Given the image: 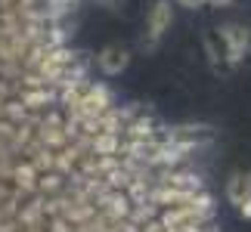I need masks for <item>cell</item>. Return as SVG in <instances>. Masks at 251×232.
Listing matches in <instances>:
<instances>
[{"instance_id":"cell-1","label":"cell","mask_w":251,"mask_h":232,"mask_svg":"<svg viewBox=\"0 0 251 232\" xmlns=\"http://www.w3.org/2000/svg\"><path fill=\"white\" fill-rule=\"evenodd\" d=\"M217 41L224 44V59L229 65H239L242 56L248 53V28H242V25H224L217 31Z\"/></svg>"},{"instance_id":"cell-2","label":"cell","mask_w":251,"mask_h":232,"mask_svg":"<svg viewBox=\"0 0 251 232\" xmlns=\"http://www.w3.org/2000/svg\"><path fill=\"white\" fill-rule=\"evenodd\" d=\"M171 22H174V6H171V0H155V6H152L149 16H146V37H149V46H155L161 37L171 31Z\"/></svg>"},{"instance_id":"cell-3","label":"cell","mask_w":251,"mask_h":232,"mask_svg":"<svg viewBox=\"0 0 251 232\" xmlns=\"http://www.w3.org/2000/svg\"><path fill=\"white\" fill-rule=\"evenodd\" d=\"M96 62H100V71H102L105 77H118V74L130 65V53L124 50L121 44H109V46H102V50H100Z\"/></svg>"},{"instance_id":"cell-4","label":"cell","mask_w":251,"mask_h":232,"mask_svg":"<svg viewBox=\"0 0 251 232\" xmlns=\"http://www.w3.org/2000/svg\"><path fill=\"white\" fill-rule=\"evenodd\" d=\"M245 195H251V170H233V177L226 180V198H229V205H239Z\"/></svg>"},{"instance_id":"cell-5","label":"cell","mask_w":251,"mask_h":232,"mask_svg":"<svg viewBox=\"0 0 251 232\" xmlns=\"http://www.w3.org/2000/svg\"><path fill=\"white\" fill-rule=\"evenodd\" d=\"M205 50H208V59L214 62V65L224 62V46L217 50V37H208V41H205Z\"/></svg>"},{"instance_id":"cell-6","label":"cell","mask_w":251,"mask_h":232,"mask_svg":"<svg viewBox=\"0 0 251 232\" xmlns=\"http://www.w3.org/2000/svg\"><path fill=\"white\" fill-rule=\"evenodd\" d=\"M236 208H239V217H242V220H251V195H245Z\"/></svg>"},{"instance_id":"cell-7","label":"cell","mask_w":251,"mask_h":232,"mask_svg":"<svg viewBox=\"0 0 251 232\" xmlns=\"http://www.w3.org/2000/svg\"><path fill=\"white\" fill-rule=\"evenodd\" d=\"M208 0H177V6H183V9H201Z\"/></svg>"},{"instance_id":"cell-8","label":"cell","mask_w":251,"mask_h":232,"mask_svg":"<svg viewBox=\"0 0 251 232\" xmlns=\"http://www.w3.org/2000/svg\"><path fill=\"white\" fill-rule=\"evenodd\" d=\"M214 3H217V6H226V3H233V0H214Z\"/></svg>"}]
</instances>
